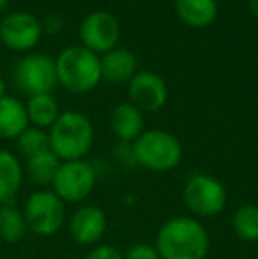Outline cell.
Returning <instances> with one entry per match:
<instances>
[{
    "label": "cell",
    "mask_w": 258,
    "mask_h": 259,
    "mask_svg": "<svg viewBox=\"0 0 258 259\" xmlns=\"http://www.w3.org/2000/svg\"><path fill=\"white\" fill-rule=\"evenodd\" d=\"M7 4H9V0H0V11H4L7 7Z\"/></svg>",
    "instance_id": "f1b7e54d"
},
{
    "label": "cell",
    "mask_w": 258,
    "mask_h": 259,
    "mask_svg": "<svg viewBox=\"0 0 258 259\" xmlns=\"http://www.w3.org/2000/svg\"><path fill=\"white\" fill-rule=\"evenodd\" d=\"M115 157H117V160H121L122 164H126V166L136 164L134 154H133V145L131 143H121L119 147H115Z\"/></svg>",
    "instance_id": "484cf974"
},
{
    "label": "cell",
    "mask_w": 258,
    "mask_h": 259,
    "mask_svg": "<svg viewBox=\"0 0 258 259\" xmlns=\"http://www.w3.org/2000/svg\"><path fill=\"white\" fill-rule=\"evenodd\" d=\"M179 20L190 28H205L217 18L216 0H175Z\"/></svg>",
    "instance_id": "e0dca14e"
},
{
    "label": "cell",
    "mask_w": 258,
    "mask_h": 259,
    "mask_svg": "<svg viewBox=\"0 0 258 259\" xmlns=\"http://www.w3.org/2000/svg\"><path fill=\"white\" fill-rule=\"evenodd\" d=\"M28 228L23 211L14 203L0 205V240L6 243H20L25 238Z\"/></svg>",
    "instance_id": "ffe728a7"
},
{
    "label": "cell",
    "mask_w": 258,
    "mask_h": 259,
    "mask_svg": "<svg viewBox=\"0 0 258 259\" xmlns=\"http://www.w3.org/2000/svg\"><path fill=\"white\" fill-rule=\"evenodd\" d=\"M41 35V20L27 11H14L0 20V41L14 52L34 50Z\"/></svg>",
    "instance_id": "30bf717a"
},
{
    "label": "cell",
    "mask_w": 258,
    "mask_h": 259,
    "mask_svg": "<svg viewBox=\"0 0 258 259\" xmlns=\"http://www.w3.org/2000/svg\"><path fill=\"white\" fill-rule=\"evenodd\" d=\"M248 9H249V13L258 20V0H248Z\"/></svg>",
    "instance_id": "4316f807"
},
{
    "label": "cell",
    "mask_w": 258,
    "mask_h": 259,
    "mask_svg": "<svg viewBox=\"0 0 258 259\" xmlns=\"http://www.w3.org/2000/svg\"><path fill=\"white\" fill-rule=\"evenodd\" d=\"M129 103L136 106L141 113H156L168 101V87L159 74L141 71L128 83Z\"/></svg>",
    "instance_id": "8fae6325"
},
{
    "label": "cell",
    "mask_w": 258,
    "mask_h": 259,
    "mask_svg": "<svg viewBox=\"0 0 258 259\" xmlns=\"http://www.w3.org/2000/svg\"><path fill=\"white\" fill-rule=\"evenodd\" d=\"M145 113L128 103L117 104L110 113V127L121 143H133L145 131Z\"/></svg>",
    "instance_id": "5bb4252c"
},
{
    "label": "cell",
    "mask_w": 258,
    "mask_h": 259,
    "mask_svg": "<svg viewBox=\"0 0 258 259\" xmlns=\"http://www.w3.org/2000/svg\"><path fill=\"white\" fill-rule=\"evenodd\" d=\"M50 150L62 162L82 160L94 147V125L87 115L80 111H62L50 127Z\"/></svg>",
    "instance_id": "7a4b0ae2"
},
{
    "label": "cell",
    "mask_w": 258,
    "mask_h": 259,
    "mask_svg": "<svg viewBox=\"0 0 258 259\" xmlns=\"http://www.w3.org/2000/svg\"><path fill=\"white\" fill-rule=\"evenodd\" d=\"M21 211L28 231L41 238L57 235L65 222V203L52 189L34 191L27 198Z\"/></svg>",
    "instance_id": "8992f818"
},
{
    "label": "cell",
    "mask_w": 258,
    "mask_h": 259,
    "mask_svg": "<svg viewBox=\"0 0 258 259\" xmlns=\"http://www.w3.org/2000/svg\"><path fill=\"white\" fill-rule=\"evenodd\" d=\"M28 125L30 123H28L25 104L16 97H0V138L16 140Z\"/></svg>",
    "instance_id": "2e32d148"
},
{
    "label": "cell",
    "mask_w": 258,
    "mask_h": 259,
    "mask_svg": "<svg viewBox=\"0 0 258 259\" xmlns=\"http://www.w3.org/2000/svg\"><path fill=\"white\" fill-rule=\"evenodd\" d=\"M13 81L16 89L28 97L52 94V90L59 85L55 60L39 53L27 55L14 65Z\"/></svg>",
    "instance_id": "ba28073f"
},
{
    "label": "cell",
    "mask_w": 258,
    "mask_h": 259,
    "mask_svg": "<svg viewBox=\"0 0 258 259\" xmlns=\"http://www.w3.org/2000/svg\"><path fill=\"white\" fill-rule=\"evenodd\" d=\"M82 46L96 55H104L117 48L121 39V23L108 11H92L80 23Z\"/></svg>",
    "instance_id": "9c48e42d"
},
{
    "label": "cell",
    "mask_w": 258,
    "mask_h": 259,
    "mask_svg": "<svg viewBox=\"0 0 258 259\" xmlns=\"http://www.w3.org/2000/svg\"><path fill=\"white\" fill-rule=\"evenodd\" d=\"M6 90H7L6 81H4V79L0 78V97H4V96H6Z\"/></svg>",
    "instance_id": "83f0119b"
},
{
    "label": "cell",
    "mask_w": 258,
    "mask_h": 259,
    "mask_svg": "<svg viewBox=\"0 0 258 259\" xmlns=\"http://www.w3.org/2000/svg\"><path fill=\"white\" fill-rule=\"evenodd\" d=\"M136 57L126 48H114L101 57V78L110 85H128L136 74Z\"/></svg>",
    "instance_id": "4fadbf2b"
},
{
    "label": "cell",
    "mask_w": 258,
    "mask_h": 259,
    "mask_svg": "<svg viewBox=\"0 0 258 259\" xmlns=\"http://www.w3.org/2000/svg\"><path fill=\"white\" fill-rule=\"evenodd\" d=\"M108 228L106 213L101 206L83 205L76 208L67 222L71 238L82 247H96L103 240Z\"/></svg>",
    "instance_id": "7c38bea8"
},
{
    "label": "cell",
    "mask_w": 258,
    "mask_h": 259,
    "mask_svg": "<svg viewBox=\"0 0 258 259\" xmlns=\"http://www.w3.org/2000/svg\"><path fill=\"white\" fill-rule=\"evenodd\" d=\"M154 245L161 259H205L210 236L200 219L175 215L159 226Z\"/></svg>",
    "instance_id": "6da1fadb"
},
{
    "label": "cell",
    "mask_w": 258,
    "mask_h": 259,
    "mask_svg": "<svg viewBox=\"0 0 258 259\" xmlns=\"http://www.w3.org/2000/svg\"><path fill=\"white\" fill-rule=\"evenodd\" d=\"M16 147L21 157H25V159H32V157H35L39 154H45V152L50 150L48 131L28 125L27 129L16 138Z\"/></svg>",
    "instance_id": "7402d4cb"
},
{
    "label": "cell",
    "mask_w": 258,
    "mask_h": 259,
    "mask_svg": "<svg viewBox=\"0 0 258 259\" xmlns=\"http://www.w3.org/2000/svg\"><path fill=\"white\" fill-rule=\"evenodd\" d=\"M62 160L59 159L52 150L45 152V154H39L32 159H27V167H25V173H27L28 180L32 184L39 185L41 189L52 187L53 178H55L59 166Z\"/></svg>",
    "instance_id": "d6986e66"
},
{
    "label": "cell",
    "mask_w": 258,
    "mask_h": 259,
    "mask_svg": "<svg viewBox=\"0 0 258 259\" xmlns=\"http://www.w3.org/2000/svg\"><path fill=\"white\" fill-rule=\"evenodd\" d=\"M85 259H124V256H122L121 250L115 249L114 245L99 243V245L90 249V252L87 254Z\"/></svg>",
    "instance_id": "cb8c5ba5"
},
{
    "label": "cell",
    "mask_w": 258,
    "mask_h": 259,
    "mask_svg": "<svg viewBox=\"0 0 258 259\" xmlns=\"http://www.w3.org/2000/svg\"><path fill=\"white\" fill-rule=\"evenodd\" d=\"M27 108L28 123L32 127H38L43 131H50V127L57 122L60 116L59 103L52 94H41V96L28 97V103L25 104Z\"/></svg>",
    "instance_id": "ac0fdd59"
},
{
    "label": "cell",
    "mask_w": 258,
    "mask_h": 259,
    "mask_svg": "<svg viewBox=\"0 0 258 259\" xmlns=\"http://www.w3.org/2000/svg\"><path fill=\"white\" fill-rule=\"evenodd\" d=\"M25 169L20 159L9 150L0 148V205L13 203L23 184Z\"/></svg>",
    "instance_id": "9a60e30c"
},
{
    "label": "cell",
    "mask_w": 258,
    "mask_h": 259,
    "mask_svg": "<svg viewBox=\"0 0 258 259\" xmlns=\"http://www.w3.org/2000/svg\"><path fill=\"white\" fill-rule=\"evenodd\" d=\"M232 229L235 236L246 243L258 242V205L244 203L232 213Z\"/></svg>",
    "instance_id": "44dd1931"
},
{
    "label": "cell",
    "mask_w": 258,
    "mask_h": 259,
    "mask_svg": "<svg viewBox=\"0 0 258 259\" xmlns=\"http://www.w3.org/2000/svg\"><path fill=\"white\" fill-rule=\"evenodd\" d=\"M97 184V171L89 160H67L60 162L53 178L52 191L65 205L85 201Z\"/></svg>",
    "instance_id": "52a82bcc"
},
{
    "label": "cell",
    "mask_w": 258,
    "mask_h": 259,
    "mask_svg": "<svg viewBox=\"0 0 258 259\" xmlns=\"http://www.w3.org/2000/svg\"><path fill=\"white\" fill-rule=\"evenodd\" d=\"M122 256H124V259H161L154 243L145 242L133 243L131 247H128V250Z\"/></svg>",
    "instance_id": "603a6c76"
},
{
    "label": "cell",
    "mask_w": 258,
    "mask_h": 259,
    "mask_svg": "<svg viewBox=\"0 0 258 259\" xmlns=\"http://www.w3.org/2000/svg\"><path fill=\"white\" fill-rule=\"evenodd\" d=\"M57 79L71 94H87L101 81V57L85 46H69L55 58Z\"/></svg>",
    "instance_id": "3957f363"
},
{
    "label": "cell",
    "mask_w": 258,
    "mask_h": 259,
    "mask_svg": "<svg viewBox=\"0 0 258 259\" xmlns=\"http://www.w3.org/2000/svg\"><path fill=\"white\" fill-rule=\"evenodd\" d=\"M182 201L195 219H210L225 210L228 191L221 180L203 171H196L186 180Z\"/></svg>",
    "instance_id": "5b68a950"
},
{
    "label": "cell",
    "mask_w": 258,
    "mask_h": 259,
    "mask_svg": "<svg viewBox=\"0 0 258 259\" xmlns=\"http://www.w3.org/2000/svg\"><path fill=\"white\" fill-rule=\"evenodd\" d=\"M131 145L136 166L154 173H166L175 169L184 155L179 138L165 129L143 131Z\"/></svg>",
    "instance_id": "277c9868"
},
{
    "label": "cell",
    "mask_w": 258,
    "mask_h": 259,
    "mask_svg": "<svg viewBox=\"0 0 258 259\" xmlns=\"http://www.w3.org/2000/svg\"><path fill=\"white\" fill-rule=\"evenodd\" d=\"M43 27V34H59L64 27V20L59 16V14H48L45 20L41 21Z\"/></svg>",
    "instance_id": "d4e9b609"
}]
</instances>
